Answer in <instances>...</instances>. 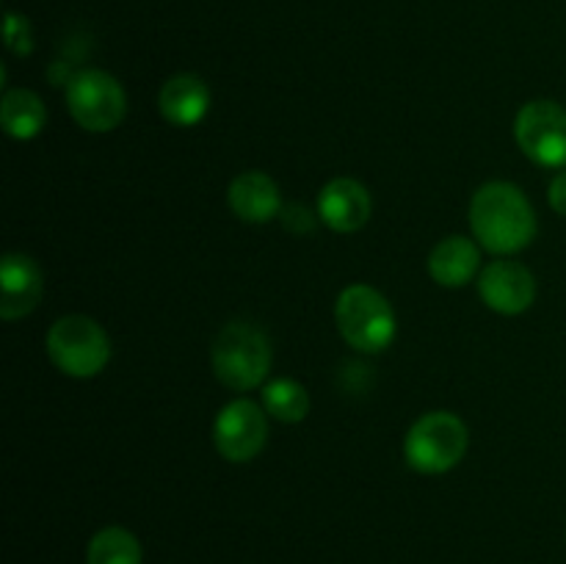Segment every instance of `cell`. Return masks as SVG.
Instances as JSON below:
<instances>
[{
    "label": "cell",
    "instance_id": "obj_1",
    "mask_svg": "<svg viewBox=\"0 0 566 564\" xmlns=\"http://www.w3.org/2000/svg\"><path fill=\"white\" fill-rule=\"evenodd\" d=\"M470 227L484 249L495 254H514L534 241L536 216L517 186L486 182L470 202Z\"/></svg>",
    "mask_w": 566,
    "mask_h": 564
},
{
    "label": "cell",
    "instance_id": "obj_2",
    "mask_svg": "<svg viewBox=\"0 0 566 564\" xmlns=\"http://www.w3.org/2000/svg\"><path fill=\"white\" fill-rule=\"evenodd\" d=\"M271 368V341L247 321H232L213 343V370L232 390H254Z\"/></svg>",
    "mask_w": 566,
    "mask_h": 564
},
{
    "label": "cell",
    "instance_id": "obj_3",
    "mask_svg": "<svg viewBox=\"0 0 566 564\" xmlns=\"http://www.w3.org/2000/svg\"><path fill=\"white\" fill-rule=\"evenodd\" d=\"M335 321L346 343L357 352L379 354L396 337V313L370 285H352L335 304Z\"/></svg>",
    "mask_w": 566,
    "mask_h": 564
},
{
    "label": "cell",
    "instance_id": "obj_4",
    "mask_svg": "<svg viewBox=\"0 0 566 564\" xmlns=\"http://www.w3.org/2000/svg\"><path fill=\"white\" fill-rule=\"evenodd\" d=\"M48 354L61 374L88 379L108 365L111 341L97 321L86 315H64L50 326Z\"/></svg>",
    "mask_w": 566,
    "mask_h": 564
},
{
    "label": "cell",
    "instance_id": "obj_5",
    "mask_svg": "<svg viewBox=\"0 0 566 564\" xmlns=\"http://www.w3.org/2000/svg\"><path fill=\"white\" fill-rule=\"evenodd\" d=\"M409 468L437 476L457 468L468 453V426L453 412H429L409 429L403 440Z\"/></svg>",
    "mask_w": 566,
    "mask_h": 564
},
{
    "label": "cell",
    "instance_id": "obj_6",
    "mask_svg": "<svg viewBox=\"0 0 566 564\" xmlns=\"http://www.w3.org/2000/svg\"><path fill=\"white\" fill-rule=\"evenodd\" d=\"M66 108L88 133H108L125 119L127 100L119 81L108 72L83 70L66 83Z\"/></svg>",
    "mask_w": 566,
    "mask_h": 564
},
{
    "label": "cell",
    "instance_id": "obj_7",
    "mask_svg": "<svg viewBox=\"0 0 566 564\" xmlns=\"http://www.w3.org/2000/svg\"><path fill=\"white\" fill-rule=\"evenodd\" d=\"M520 149L534 164L558 169L566 166V108L551 100H534L523 105L514 122Z\"/></svg>",
    "mask_w": 566,
    "mask_h": 564
},
{
    "label": "cell",
    "instance_id": "obj_8",
    "mask_svg": "<svg viewBox=\"0 0 566 564\" xmlns=\"http://www.w3.org/2000/svg\"><path fill=\"white\" fill-rule=\"evenodd\" d=\"M269 440V424H265L263 409L249 398L230 401L219 412L213 424V442L216 451L227 462H252L263 451Z\"/></svg>",
    "mask_w": 566,
    "mask_h": 564
},
{
    "label": "cell",
    "instance_id": "obj_9",
    "mask_svg": "<svg viewBox=\"0 0 566 564\" xmlns=\"http://www.w3.org/2000/svg\"><path fill=\"white\" fill-rule=\"evenodd\" d=\"M479 293L490 310L501 315H520L534 304L536 280L523 263L495 260L479 276Z\"/></svg>",
    "mask_w": 566,
    "mask_h": 564
},
{
    "label": "cell",
    "instance_id": "obj_10",
    "mask_svg": "<svg viewBox=\"0 0 566 564\" xmlns=\"http://www.w3.org/2000/svg\"><path fill=\"white\" fill-rule=\"evenodd\" d=\"M370 194L363 182L352 177H337L326 182L318 197V216L335 232H357L370 219Z\"/></svg>",
    "mask_w": 566,
    "mask_h": 564
},
{
    "label": "cell",
    "instance_id": "obj_11",
    "mask_svg": "<svg viewBox=\"0 0 566 564\" xmlns=\"http://www.w3.org/2000/svg\"><path fill=\"white\" fill-rule=\"evenodd\" d=\"M0 285H3V302H0V315L6 321L22 318L31 313L39 304L44 291L42 271L33 263L28 254L9 252L3 258V274H0Z\"/></svg>",
    "mask_w": 566,
    "mask_h": 564
},
{
    "label": "cell",
    "instance_id": "obj_12",
    "mask_svg": "<svg viewBox=\"0 0 566 564\" xmlns=\"http://www.w3.org/2000/svg\"><path fill=\"white\" fill-rule=\"evenodd\" d=\"M230 208L238 219L249 224H265L282 213L280 188L263 171H243L230 186Z\"/></svg>",
    "mask_w": 566,
    "mask_h": 564
},
{
    "label": "cell",
    "instance_id": "obj_13",
    "mask_svg": "<svg viewBox=\"0 0 566 564\" xmlns=\"http://www.w3.org/2000/svg\"><path fill=\"white\" fill-rule=\"evenodd\" d=\"M158 108L166 122L177 127H193L210 108V92L197 75H175L158 94Z\"/></svg>",
    "mask_w": 566,
    "mask_h": 564
},
{
    "label": "cell",
    "instance_id": "obj_14",
    "mask_svg": "<svg viewBox=\"0 0 566 564\" xmlns=\"http://www.w3.org/2000/svg\"><path fill=\"white\" fill-rule=\"evenodd\" d=\"M481 263L479 247L470 238L451 236L434 247L429 258V274L442 288H462L475 276Z\"/></svg>",
    "mask_w": 566,
    "mask_h": 564
},
{
    "label": "cell",
    "instance_id": "obj_15",
    "mask_svg": "<svg viewBox=\"0 0 566 564\" xmlns=\"http://www.w3.org/2000/svg\"><path fill=\"white\" fill-rule=\"evenodd\" d=\"M0 119H3V130L11 138L28 142V138L42 130L48 114H44V105L36 94L28 92V88H11V92L3 94Z\"/></svg>",
    "mask_w": 566,
    "mask_h": 564
},
{
    "label": "cell",
    "instance_id": "obj_16",
    "mask_svg": "<svg viewBox=\"0 0 566 564\" xmlns=\"http://www.w3.org/2000/svg\"><path fill=\"white\" fill-rule=\"evenodd\" d=\"M86 564H142V545L127 529L108 525L88 542Z\"/></svg>",
    "mask_w": 566,
    "mask_h": 564
},
{
    "label": "cell",
    "instance_id": "obj_17",
    "mask_svg": "<svg viewBox=\"0 0 566 564\" xmlns=\"http://www.w3.org/2000/svg\"><path fill=\"white\" fill-rule=\"evenodd\" d=\"M263 404L269 415H274L282 424H298L310 412V396L298 382L293 379H274L265 385Z\"/></svg>",
    "mask_w": 566,
    "mask_h": 564
},
{
    "label": "cell",
    "instance_id": "obj_18",
    "mask_svg": "<svg viewBox=\"0 0 566 564\" xmlns=\"http://www.w3.org/2000/svg\"><path fill=\"white\" fill-rule=\"evenodd\" d=\"M6 44H9L11 53L28 55L31 53V28H28V20L20 14H6Z\"/></svg>",
    "mask_w": 566,
    "mask_h": 564
},
{
    "label": "cell",
    "instance_id": "obj_19",
    "mask_svg": "<svg viewBox=\"0 0 566 564\" xmlns=\"http://www.w3.org/2000/svg\"><path fill=\"white\" fill-rule=\"evenodd\" d=\"M282 224H285V230L304 236V232L313 230L315 219L307 208H302V205H287V208L282 210Z\"/></svg>",
    "mask_w": 566,
    "mask_h": 564
},
{
    "label": "cell",
    "instance_id": "obj_20",
    "mask_svg": "<svg viewBox=\"0 0 566 564\" xmlns=\"http://www.w3.org/2000/svg\"><path fill=\"white\" fill-rule=\"evenodd\" d=\"M547 197H551L553 210H556L558 216H566V169L553 177L551 194H547Z\"/></svg>",
    "mask_w": 566,
    "mask_h": 564
}]
</instances>
